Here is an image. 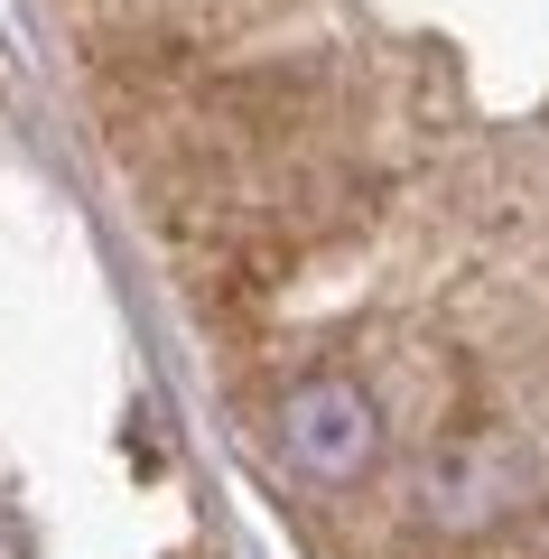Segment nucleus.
I'll return each mask as SVG.
<instances>
[{
    "label": "nucleus",
    "mask_w": 549,
    "mask_h": 559,
    "mask_svg": "<svg viewBox=\"0 0 549 559\" xmlns=\"http://www.w3.org/2000/svg\"><path fill=\"white\" fill-rule=\"evenodd\" d=\"M419 522L429 532H456V540H493L503 522L530 513V448L512 439V429H493V419H456V429H438L429 448H419Z\"/></svg>",
    "instance_id": "nucleus-1"
},
{
    "label": "nucleus",
    "mask_w": 549,
    "mask_h": 559,
    "mask_svg": "<svg viewBox=\"0 0 549 559\" xmlns=\"http://www.w3.org/2000/svg\"><path fill=\"white\" fill-rule=\"evenodd\" d=\"M279 457L298 466L308 485H363L382 466V401L373 382H354V373H298L289 392H279Z\"/></svg>",
    "instance_id": "nucleus-2"
}]
</instances>
